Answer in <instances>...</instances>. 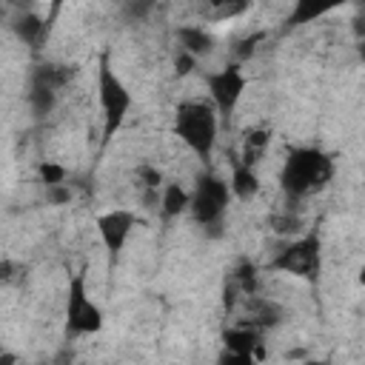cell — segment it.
<instances>
[{
  "instance_id": "cell-1",
  "label": "cell",
  "mask_w": 365,
  "mask_h": 365,
  "mask_svg": "<svg viewBox=\"0 0 365 365\" xmlns=\"http://www.w3.org/2000/svg\"><path fill=\"white\" fill-rule=\"evenodd\" d=\"M334 177V160L328 151L317 145H299L288 151L282 168H279V188L282 194L297 202L308 194L322 191Z\"/></svg>"
},
{
  "instance_id": "cell-2",
  "label": "cell",
  "mask_w": 365,
  "mask_h": 365,
  "mask_svg": "<svg viewBox=\"0 0 365 365\" xmlns=\"http://www.w3.org/2000/svg\"><path fill=\"white\" fill-rule=\"evenodd\" d=\"M220 114L205 100H182L174 108V134L185 143V148L200 160L208 163L217 145Z\"/></svg>"
},
{
  "instance_id": "cell-3",
  "label": "cell",
  "mask_w": 365,
  "mask_h": 365,
  "mask_svg": "<svg viewBox=\"0 0 365 365\" xmlns=\"http://www.w3.org/2000/svg\"><path fill=\"white\" fill-rule=\"evenodd\" d=\"M231 185L228 180H222L214 171H202L197 174V182L191 188V220L205 231V237L217 240L222 234L225 225V214H228V202H231Z\"/></svg>"
},
{
  "instance_id": "cell-4",
  "label": "cell",
  "mask_w": 365,
  "mask_h": 365,
  "mask_svg": "<svg viewBox=\"0 0 365 365\" xmlns=\"http://www.w3.org/2000/svg\"><path fill=\"white\" fill-rule=\"evenodd\" d=\"M271 271H279V274H288V277H297L302 282H319V274H322V237L317 228L294 237L291 242H285L268 262Z\"/></svg>"
},
{
  "instance_id": "cell-5",
  "label": "cell",
  "mask_w": 365,
  "mask_h": 365,
  "mask_svg": "<svg viewBox=\"0 0 365 365\" xmlns=\"http://www.w3.org/2000/svg\"><path fill=\"white\" fill-rule=\"evenodd\" d=\"M97 97H100V108H103V140L108 143L125 123L131 103H134L128 86L114 71L108 54H100V63H97Z\"/></svg>"
},
{
  "instance_id": "cell-6",
  "label": "cell",
  "mask_w": 365,
  "mask_h": 365,
  "mask_svg": "<svg viewBox=\"0 0 365 365\" xmlns=\"http://www.w3.org/2000/svg\"><path fill=\"white\" fill-rule=\"evenodd\" d=\"M100 328H103V311L88 297L86 271L80 268L68 279V288H66V334L83 336V334H97Z\"/></svg>"
},
{
  "instance_id": "cell-7",
  "label": "cell",
  "mask_w": 365,
  "mask_h": 365,
  "mask_svg": "<svg viewBox=\"0 0 365 365\" xmlns=\"http://www.w3.org/2000/svg\"><path fill=\"white\" fill-rule=\"evenodd\" d=\"M202 80H205L211 106L217 108V114H220L222 120H228V117L237 111V106H240V100H242V91H245V86H248L242 66H240V63H228V66H222V68H217V71H208Z\"/></svg>"
},
{
  "instance_id": "cell-8",
  "label": "cell",
  "mask_w": 365,
  "mask_h": 365,
  "mask_svg": "<svg viewBox=\"0 0 365 365\" xmlns=\"http://www.w3.org/2000/svg\"><path fill=\"white\" fill-rule=\"evenodd\" d=\"M94 225H97V237H100L103 248L111 257H117L125 248V242H128V237L137 225V214L128 211V208H111V211L100 214Z\"/></svg>"
},
{
  "instance_id": "cell-9",
  "label": "cell",
  "mask_w": 365,
  "mask_h": 365,
  "mask_svg": "<svg viewBox=\"0 0 365 365\" xmlns=\"http://www.w3.org/2000/svg\"><path fill=\"white\" fill-rule=\"evenodd\" d=\"M259 345H262V331L240 322L222 331V348L234 351V354H248V356H259Z\"/></svg>"
},
{
  "instance_id": "cell-10",
  "label": "cell",
  "mask_w": 365,
  "mask_h": 365,
  "mask_svg": "<svg viewBox=\"0 0 365 365\" xmlns=\"http://www.w3.org/2000/svg\"><path fill=\"white\" fill-rule=\"evenodd\" d=\"M11 31L17 34V40H20V43H26L29 48H34V51H37V48L46 43V37H48L51 23H48L46 17L34 14V11H23V14H17V17H14Z\"/></svg>"
},
{
  "instance_id": "cell-11",
  "label": "cell",
  "mask_w": 365,
  "mask_h": 365,
  "mask_svg": "<svg viewBox=\"0 0 365 365\" xmlns=\"http://www.w3.org/2000/svg\"><path fill=\"white\" fill-rule=\"evenodd\" d=\"M228 185H231L234 200H240V202H251L262 188L257 168L245 165L240 157H231V180H228Z\"/></svg>"
},
{
  "instance_id": "cell-12",
  "label": "cell",
  "mask_w": 365,
  "mask_h": 365,
  "mask_svg": "<svg viewBox=\"0 0 365 365\" xmlns=\"http://www.w3.org/2000/svg\"><path fill=\"white\" fill-rule=\"evenodd\" d=\"M242 308H245V322L265 331V328H274L282 322V305L271 302V299H262V297H245L242 299Z\"/></svg>"
},
{
  "instance_id": "cell-13",
  "label": "cell",
  "mask_w": 365,
  "mask_h": 365,
  "mask_svg": "<svg viewBox=\"0 0 365 365\" xmlns=\"http://www.w3.org/2000/svg\"><path fill=\"white\" fill-rule=\"evenodd\" d=\"M177 43H180V51L191 54V57H202L214 48V34L205 31L202 26H180L177 29Z\"/></svg>"
},
{
  "instance_id": "cell-14",
  "label": "cell",
  "mask_w": 365,
  "mask_h": 365,
  "mask_svg": "<svg viewBox=\"0 0 365 365\" xmlns=\"http://www.w3.org/2000/svg\"><path fill=\"white\" fill-rule=\"evenodd\" d=\"M191 208V191H185L180 182H165L160 191V214L165 220L182 217Z\"/></svg>"
},
{
  "instance_id": "cell-15",
  "label": "cell",
  "mask_w": 365,
  "mask_h": 365,
  "mask_svg": "<svg viewBox=\"0 0 365 365\" xmlns=\"http://www.w3.org/2000/svg\"><path fill=\"white\" fill-rule=\"evenodd\" d=\"M57 94H60L57 88L40 83V80H29V94H26V100H29L31 114H34V117H48V114L54 111V106H57Z\"/></svg>"
},
{
  "instance_id": "cell-16",
  "label": "cell",
  "mask_w": 365,
  "mask_h": 365,
  "mask_svg": "<svg viewBox=\"0 0 365 365\" xmlns=\"http://www.w3.org/2000/svg\"><path fill=\"white\" fill-rule=\"evenodd\" d=\"M268 140H271V134H268V128H248L245 131V140H242V151L237 154L245 165H257L259 163V157L265 154V148H268Z\"/></svg>"
},
{
  "instance_id": "cell-17",
  "label": "cell",
  "mask_w": 365,
  "mask_h": 365,
  "mask_svg": "<svg viewBox=\"0 0 365 365\" xmlns=\"http://www.w3.org/2000/svg\"><path fill=\"white\" fill-rule=\"evenodd\" d=\"M231 279L237 282V288H240L242 297H257V288H259V268H257L251 259L237 262V268L231 271Z\"/></svg>"
},
{
  "instance_id": "cell-18",
  "label": "cell",
  "mask_w": 365,
  "mask_h": 365,
  "mask_svg": "<svg viewBox=\"0 0 365 365\" xmlns=\"http://www.w3.org/2000/svg\"><path fill=\"white\" fill-rule=\"evenodd\" d=\"M328 11H331V6H325V3H311V0H299V3L294 6V11H291L288 23H291V26L314 23V20H319V17H322V14H328Z\"/></svg>"
},
{
  "instance_id": "cell-19",
  "label": "cell",
  "mask_w": 365,
  "mask_h": 365,
  "mask_svg": "<svg viewBox=\"0 0 365 365\" xmlns=\"http://www.w3.org/2000/svg\"><path fill=\"white\" fill-rule=\"evenodd\" d=\"M137 180L143 182V188L148 191V197H160V191H163V171L160 168H154V165H148V163H140L137 165Z\"/></svg>"
},
{
  "instance_id": "cell-20",
  "label": "cell",
  "mask_w": 365,
  "mask_h": 365,
  "mask_svg": "<svg viewBox=\"0 0 365 365\" xmlns=\"http://www.w3.org/2000/svg\"><path fill=\"white\" fill-rule=\"evenodd\" d=\"M66 177H68V171H66L60 163H51V160L40 163V180H43V185H46V188L63 185V182H66Z\"/></svg>"
},
{
  "instance_id": "cell-21",
  "label": "cell",
  "mask_w": 365,
  "mask_h": 365,
  "mask_svg": "<svg viewBox=\"0 0 365 365\" xmlns=\"http://www.w3.org/2000/svg\"><path fill=\"white\" fill-rule=\"evenodd\" d=\"M217 365H257V356H248V354H234V351H225L217 356Z\"/></svg>"
},
{
  "instance_id": "cell-22",
  "label": "cell",
  "mask_w": 365,
  "mask_h": 365,
  "mask_svg": "<svg viewBox=\"0 0 365 365\" xmlns=\"http://www.w3.org/2000/svg\"><path fill=\"white\" fill-rule=\"evenodd\" d=\"M194 68H197V57H191V54H185V51H177V54H174V71H177L180 77L191 74Z\"/></svg>"
},
{
  "instance_id": "cell-23",
  "label": "cell",
  "mask_w": 365,
  "mask_h": 365,
  "mask_svg": "<svg viewBox=\"0 0 365 365\" xmlns=\"http://www.w3.org/2000/svg\"><path fill=\"white\" fill-rule=\"evenodd\" d=\"M46 197H48L51 205H66V202L71 200V188H68V182H63V185L46 188Z\"/></svg>"
},
{
  "instance_id": "cell-24",
  "label": "cell",
  "mask_w": 365,
  "mask_h": 365,
  "mask_svg": "<svg viewBox=\"0 0 365 365\" xmlns=\"http://www.w3.org/2000/svg\"><path fill=\"white\" fill-rule=\"evenodd\" d=\"M14 362H17V356H14L11 351H3V354H0V365H14Z\"/></svg>"
},
{
  "instance_id": "cell-25",
  "label": "cell",
  "mask_w": 365,
  "mask_h": 365,
  "mask_svg": "<svg viewBox=\"0 0 365 365\" xmlns=\"http://www.w3.org/2000/svg\"><path fill=\"white\" fill-rule=\"evenodd\" d=\"M356 51H359V60L365 63V43H359V46H356Z\"/></svg>"
},
{
  "instance_id": "cell-26",
  "label": "cell",
  "mask_w": 365,
  "mask_h": 365,
  "mask_svg": "<svg viewBox=\"0 0 365 365\" xmlns=\"http://www.w3.org/2000/svg\"><path fill=\"white\" fill-rule=\"evenodd\" d=\"M359 282H362V285H365V268H362V271H359Z\"/></svg>"
}]
</instances>
